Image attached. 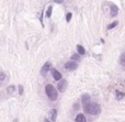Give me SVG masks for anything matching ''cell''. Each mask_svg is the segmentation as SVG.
Returning a JSON list of instances; mask_svg holds the SVG:
<instances>
[{"mask_svg":"<svg viewBox=\"0 0 125 122\" xmlns=\"http://www.w3.org/2000/svg\"><path fill=\"white\" fill-rule=\"evenodd\" d=\"M84 111L87 112V113L89 114H93V116H97V114H99L100 112H101V109H100V106L97 105V103H87V105H84L83 107Z\"/></svg>","mask_w":125,"mask_h":122,"instance_id":"cell-1","label":"cell"},{"mask_svg":"<svg viewBox=\"0 0 125 122\" xmlns=\"http://www.w3.org/2000/svg\"><path fill=\"white\" fill-rule=\"evenodd\" d=\"M45 92L47 95V97L51 99V100H56L57 97H58V94H57V90L54 88L53 85H46L45 86Z\"/></svg>","mask_w":125,"mask_h":122,"instance_id":"cell-2","label":"cell"},{"mask_svg":"<svg viewBox=\"0 0 125 122\" xmlns=\"http://www.w3.org/2000/svg\"><path fill=\"white\" fill-rule=\"evenodd\" d=\"M65 68L68 70H75L78 68V64L75 62H68V63L65 64Z\"/></svg>","mask_w":125,"mask_h":122,"instance_id":"cell-3","label":"cell"},{"mask_svg":"<svg viewBox=\"0 0 125 122\" xmlns=\"http://www.w3.org/2000/svg\"><path fill=\"white\" fill-rule=\"evenodd\" d=\"M67 86H68V83H67V80H65V79H62V81H59V83H58V90L61 92H64L65 90L67 89Z\"/></svg>","mask_w":125,"mask_h":122,"instance_id":"cell-4","label":"cell"},{"mask_svg":"<svg viewBox=\"0 0 125 122\" xmlns=\"http://www.w3.org/2000/svg\"><path fill=\"white\" fill-rule=\"evenodd\" d=\"M51 68H52V64H51L50 62H47V63H45V64H44V66L42 67L41 73H42V74H46V73H47Z\"/></svg>","mask_w":125,"mask_h":122,"instance_id":"cell-5","label":"cell"},{"mask_svg":"<svg viewBox=\"0 0 125 122\" xmlns=\"http://www.w3.org/2000/svg\"><path fill=\"white\" fill-rule=\"evenodd\" d=\"M110 9H111V17H115L117 14V12H119L117 7L113 3H110Z\"/></svg>","mask_w":125,"mask_h":122,"instance_id":"cell-6","label":"cell"},{"mask_svg":"<svg viewBox=\"0 0 125 122\" xmlns=\"http://www.w3.org/2000/svg\"><path fill=\"white\" fill-rule=\"evenodd\" d=\"M52 74H53V77H54L55 80H61L62 79V74L57 69H55V68H53Z\"/></svg>","mask_w":125,"mask_h":122,"instance_id":"cell-7","label":"cell"},{"mask_svg":"<svg viewBox=\"0 0 125 122\" xmlns=\"http://www.w3.org/2000/svg\"><path fill=\"white\" fill-rule=\"evenodd\" d=\"M81 101H82V103H83V105H87V103H89V102H90V96H89L88 94L82 95Z\"/></svg>","mask_w":125,"mask_h":122,"instance_id":"cell-8","label":"cell"},{"mask_svg":"<svg viewBox=\"0 0 125 122\" xmlns=\"http://www.w3.org/2000/svg\"><path fill=\"white\" fill-rule=\"evenodd\" d=\"M76 122H86V118H84V116L82 113H79L76 116Z\"/></svg>","mask_w":125,"mask_h":122,"instance_id":"cell-9","label":"cell"},{"mask_svg":"<svg viewBox=\"0 0 125 122\" xmlns=\"http://www.w3.org/2000/svg\"><path fill=\"white\" fill-rule=\"evenodd\" d=\"M77 51H78V53H79L80 55L86 54V50H84V47L82 45H77Z\"/></svg>","mask_w":125,"mask_h":122,"instance_id":"cell-10","label":"cell"},{"mask_svg":"<svg viewBox=\"0 0 125 122\" xmlns=\"http://www.w3.org/2000/svg\"><path fill=\"white\" fill-rule=\"evenodd\" d=\"M56 118H57V110L53 109L52 112H51V119H52V121L54 122L55 120H56Z\"/></svg>","mask_w":125,"mask_h":122,"instance_id":"cell-11","label":"cell"},{"mask_svg":"<svg viewBox=\"0 0 125 122\" xmlns=\"http://www.w3.org/2000/svg\"><path fill=\"white\" fill-rule=\"evenodd\" d=\"M120 63H121L122 66H124L125 67V53L121 55V57H120Z\"/></svg>","mask_w":125,"mask_h":122,"instance_id":"cell-12","label":"cell"},{"mask_svg":"<svg viewBox=\"0 0 125 122\" xmlns=\"http://www.w3.org/2000/svg\"><path fill=\"white\" fill-rule=\"evenodd\" d=\"M115 94H116L117 99H122L123 97H125V94H123V92H120L119 90H116V91H115Z\"/></svg>","mask_w":125,"mask_h":122,"instance_id":"cell-13","label":"cell"},{"mask_svg":"<svg viewBox=\"0 0 125 122\" xmlns=\"http://www.w3.org/2000/svg\"><path fill=\"white\" fill-rule=\"evenodd\" d=\"M52 10H53V7L50 6L47 9V12H46V17L47 18H51V15H52Z\"/></svg>","mask_w":125,"mask_h":122,"instance_id":"cell-14","label":"cell"},{"mask_svg":"<svg viewBox=\"0 0 125 122\" xmlns=\"http://www.w3.org/2000/svg\"><path fill=\"white\" fill-rule=\"evenodd\" d=\"M14 86L13 85H11V86H9L8 88H7V91H8V94H12L13 91H14Z\"/></svg>","mask_w":125,"mask_h":122,"instance_id":"cell-15","label":"cell"},{"mask_svg":"<svg viewBox=\"0 0 125 122\" xmlns=\"http://www.w3.org/2000/svg\"><path fill=\"white\" fill-rule=\"evenodd\" d=\"M117 25V22L115 21V22H113V23H111V24H109L108 25V29L109 30H111V29H113V28H115V26Z\"/></svg>","mask_w":125,"mask_h":122,"instance_id":"cell-16","label":"cell"},{"mask_svg":"<svg viewBox=\"0 0 125 122\" xmlns=\"http://www.w3.org/2000/svg\"><path fill=\"white\" fill-rule=\"evenodd\" d=\"M71 59H73V61H79L80 59L79 54H73V56H71Z\"/></svg>","mask_w":125,"mask_h":122,"instance_id":"cell-17","label":"cell"},{"mask_svg":"<svg viewBox=\"0 0 125 122\" xmlns=\"http://www.w3.org/2000/svg\"><path fill=\"white\" fill-rule=\"evenodd\" d=\"M71 17H73V14H71L70 12H68V13H67V14H66V21H67V22H69V21H70Z\"/></svg>","mask_w":125,"mask_h":122,"instance_id":"cell-18","label":"cell"},{"mask_svg":"<svg viewBox=\"0 0 125 122\" xmlns=\"http://www.w3.org/2000/svg\"><path fill=\"white\" fill-rule=\"evenodd\" d=\"M4 78H6V75H4V73H3V72H1V76H0V80H1V81H3V80H4Z\"/></svg>","mask_w":125,"mask_h":122,"instance_id":"cell-19","label":"cell"},{"mask_svg":"<svg viewBox=\"0 0 125 122\" xmlns=\"http://www.w3.org/2000/svg\"><path fill=\"white\" fill-rule=\"evenodd\" d=\"M19 94H20V95L23 94V86H21V85L19 86Z\"/></svg>","mask_w":125,"mask_h":122,"instance_id":"cell-20","label":"cell"},{"mask_svg":"<svg viewBox=\"0 0 125 122\" xmlns=\"http://www.w3.org/2000/svg\"><path fill=\"white\" fill-rule=\"evenodd\" d=\"M55 2H56V3H62V1H64V0H54Z\"/></svg>","mask_w":125,"mask_h":122,"instance_id":"cell-21","label":"cell"},{"mask_svg":"<svg viewBox=\"0 0 125 122\" xmlns=\"http://www.w3.org/2000/svg\"><path fill=\"white\" fill-rule=\"evenodd\" d=\"M44 122H52V121H50L48 119H44Z\"/></svg>","mask_w":125,"mask_h":122,"instance_id":"cell-22","label":"cell"}]
</instances>
